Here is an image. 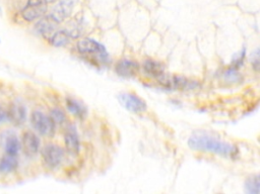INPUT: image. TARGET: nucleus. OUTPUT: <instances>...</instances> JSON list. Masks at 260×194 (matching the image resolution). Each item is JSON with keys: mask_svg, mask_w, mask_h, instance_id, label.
Listing matches in <instances>:
<instances>
[{"mask_svg": "<svg viewBox=\"0 0 260 194\" xmlns=\"http://www.w3.org/2000/svg\"><path fill=\"white\" fill-rule=\"evenodd\" d=\"M188 145L193 150L215 153L221 156H230L235 151V148L229 143L219 141L207 135L192 136L188 141Z\"/></svg>", "mask_w": 260, "mask_h": 194, "instance_id": "1", "label": "nucleus"}, {"mask_svg": "<svg viewBox=\"0 0 260 194\" xmlns=\"http://www.w3.org/2000/svg\"><path fill=\"white\" fill-rule=\"evenodd\" d=\"M47 5V0H28L27 4L21 11L22 17L29 22L39 19L45 15Z\"/></svg>", "mask_w": 260, "mask_h": 194, "instance_id": "2", "label": "nucleus"}, {"mask_svg": "<svg viewBox=\"0 0 260 194\" xmlns=\"http://www.w3.org/2000/svg\"><path fill=\"white\" fill-rule=\"evenodd\" d=\"M31 124L36 132L41 136H52L54 133L55 124L50 116L46 115L42 111L36 110L31 114Z\"/></svg>", "mask_w": 260, "mask_h": 194, "instance_id": "3", "label": "nucleus"}, {"mask_svg": "<svg viewBox=\"0 0 260 194\" xmlns=\"http://www.w3.org/2000/svg\"><path fill=\"white\" fill-rule=\"evenodd\" d=\"M63 157L64 152L62 148L54 144L47 145L42 151L43 162L50 169L57 168L61 164Z\"/></svg>", "mask_w": 260, "mask_h": 194, "instance_id": "4", "label": "nucleus"}, {"mask_svg": "<svg viewBox=\"0 0 260 194\" xmlns=\"http://www.w3.org/2000/svg\"><path fill=\"white\" fill-rule=\"evenodd\" d=\"M40 139L35 133L27 131L23 134L21 140V149L28 157H33L40 150Z\"/></svg>", "mask_w": 260, "mask_h": 194, "instance_id": "5", "label": "nucleus"}, {"mask_svg": "<svg viewBox=\"0 0 260 194\" xmlns=\"http://www.w3.org/2000/svg\"><path fill=\"white\" fill-rule=\"evenodd\" d=\"M118 99L121 105L131 112L140 113L146 110V103L144 102V100H142L135 94L122 93L118 96Z\"/></svg>", "mask_w": 260, "mask_h": 194, "instance_id": "6", "label": "nucleus"}, {"mask_svg": "<svg viewBox=\"0 0 260 194\" xmlns=\"http://www.w3.org/2000/svg\"><path fill=\"white\" fill-rule=\"evenodd\" d=\"M78 49L80 53L84 55H98L100 58H107V53L105 48L98 42L92 40V38H85L78 43Z\"/></svg>", "mask_w": 260, "mask_h": 194, "instance_id": "7", "label": "nucleus"}, {"mask_svg": "<svg viewBox=\"0 0 260 194\" xmlns=\"http://www.w3.org/2000/svg\"><path fill=\"white\" fill-rule=\"evenodd\" d=\"M39 19L40 20L36 23L35 28L37 32H39L41 35L49 40L53 33L57 30L59 22L51 14L47 16H42Z\"/></svg>", "mask_w": 260, "mask_h": 194, "instance_id": "8", "label": "nucleus"}, {"mask_svg": "<svg viewBox=\"0 0 260 194\" xmlns=\"http://www.w3.org/2000/svg\"><path fill=\"white\" fill-rule=\"evenodd\" d=\"M8 120L15 126H22L27 120L26 106L20 102L12 103L8 110Z\"/></svg>", "mask_w": 260, "mask_h": 194, "instance_id": "9", "label": "nucleus"}, {"mask_svg": "<svg viewBox=\"0 0 260 194\" xmlns=\"http://www.w3.org/2000/svg\"><path fill=\"white\" fill-rule=\"evenodd\" d=\"M74 6V0H61L54 7L51 15L60 23L71 14Z\"/></svg>", "mask_w": 260, "mask_h": 194, "instance_id": "10", "label": "nucleus"}, {"mask_svg": "<svg viewBox=\"0 0 260 194\" xmlns=\"http://www.w3.org/2000/svg\"><path fill=\"white\" fill-rule=\"evenodd\" d=\"M138 65L130 60H121L116 66V72L122 77H132L138 73Z\"/></svg>", "mask_w": 260, "mask_h": 194, "instance_id": "11", "label": "nucleus"}, {"mask_svg": "<svg viewBox=\"0 0 260 194\" xmlns=\"http://www.w3.org/2000/svg\"><path fill=\"white\" fill-rule=\"evenodd\" d=\"M64 143L66 146V149L71 153H77L80 149V140L78 133L73 127L67 128L65 134H64Z\"/></svg>", "mask_w": 260, "mask_h": 194, "instance_id": "12", "label": "nucleus"}, {"mask_svg": "<svg viewBox=\"0 0 260 194\" xmlns=\"http://www.w3.org/2000/svg\"><path fill=\"white\" fill-rule=\"evenodd\" d=\"M143 69L147 75L152 77H161L165 72L164 65L153 60H146L143 63Z\"/></svg>", "mask_w": 260, "mask_h": 194, "instance_id": "13", "label": "nucleus"}, {"mask_svg": "<svg viewBox=\"0 0 260 194\" xmlns=\"http://www.w3.org/2000/svg\"><path fill=\"white\" fill-rule=\"evenodd\" d=\"M18 167V159L17 156H12V155L6 154L0 160V172L9 174L14 172Z\"/></svg>", "mask_w": 260, "mask_h": 194, "instance_id": "14", "label": "nucleus"}, {"mask_svg": "<svg viewBox=\"0 0 260 194\" xmlns=\"http://www.w3.org/2000/svg\"><path fill=\"white\" fill-rule=\"evenodd\" d=\"M21 150V141L17 136H9L6 139L5 143V152L8 155H12V156H17Z\"/></svg>", "mask_w": 260, "mask_h": 194, "instance_id": "15", "label": "nucleus"}, {"mask_svg": "<svg viewBox=\"0 0 260 194\" xmlns=\"http://www.w3.org/2000/svg\"><path fill=\"white\" fill-rule=\"evenodd\" d=\"M49 41L51 45L56 48L65 47L69 43V35L65 30H56L53 33V35L49 38Z\"/></svg>", "mask_w": 260, "mask_h": 194, "instance_id": "16", "label": "nucleus"}, {"mask_svg": "<svg viewBox=\"0 0 260 194\" xmlns=\"http://www.w3.org/2000/svg\"><path fill=\"white\" fill-rule=\"evenodd\" d=\"M66 105H67L68 110L72 114L79 116V118H84V116L87 114V108L76 99L68 98L66 100Z\"/></svg>", "mask_w": 260, "mask_h": 194, "instance_id": "17", "label": "nucleus"}, {"mask_svg": "<svg viewBox=\"0 0 260 194\" xmlns=\"http://www.w3.org/2000/svg\"><path fill=\"white\" fill-rule=\"evenodd\" d=\"M259 186H260V182H259L258 176L250 177L246 181V184H245L246 191L248 193H251V194H258L259 193Z\"/></svg>", "mask_w": 260, "mask_h": 194, "instance_id": "18", "label": "nucleus"}, {"mask_svg": "<svg viewBox=\"0 0 260 194\" xmlns=\"http://www.w3.org/2000/svg\"><path fill=\"white\" fill-rule=\"evenodd\" d=\"M50 118L52 119V121L54 122V124H62V123H64L65 120H66L65 113H64L62 110H60V109H54V110H52Z\"/></svg>", "mask_w": 260, "mask_h": 194, "instance_id": "19", "label": "nucleus"}, {"mask_svg": "<svg viewBox=\"0 0 260 194\" xmlns=\"http://www.w3.org/2000/svg\"><path fill=\"white\" fill-rule=\"evenodd\" d=\"M226 79L229 81L235 82V81H238L239 79H241V76L235 70H230L226 73Z\"/></svg>", "mask_w": 260, "mask_h": 194, "instance_id": "20", "label": "nucleus"}, {"mask_svg": "<svg viewBox=\"0 0 260 194\" xmlns=\"http://www.w3.org/2000/svg\"><path fill=\"white\" fill-rule=\"evenodd\" d=\"M8 120V111L5 109V107L0 104V124L5 123Z\"/></svg>", "mask_w": 260, "mask_h": 194, "instance_id": "21", "label": "nucleus"}, {"mask_svg": "<svg viewBox=\"0 0 260 194\" xmlns=\"http://www.w3.org/2000/svg\"><path fill=\"white\" fill-rule=\"evenodd\" d=\"M57 0H47V2H55Z\"/></svg>", "mask_w": 260, "mask_h": 194, "instance_id": "22", "label": "nucleus"}]
</instances>
